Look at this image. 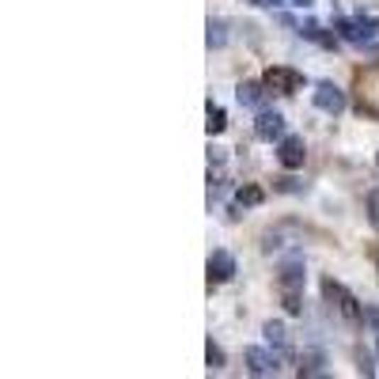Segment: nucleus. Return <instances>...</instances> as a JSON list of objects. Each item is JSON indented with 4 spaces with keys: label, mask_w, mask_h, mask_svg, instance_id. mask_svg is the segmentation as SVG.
<instances>
[{
    "label": "nucleus",
    "mask_w": 379,
    "mask_h": 379,
    "mask_svg": "<svg viewBox=\"0 0 379 379\" xmlns=\"http://www.w3.org/2000/svg\"><path fill=\"white\" fill-rule=\"evenodd\" d=\"M322 300L338 311V315L345 322H364V307H361V300H356L349 288H345L341 281H334V277H322Z\"/></svg>",
    "instance_id": "1"
},
{
    "label": "nucleus",
    "mask_w": 379,
    "mask_h": 379,
    "mask_svg": "<svg viewBox=\"0 0 379 379\" xmlns=\"http://www.w3.org/2000/svg\"><path fill=\"white\" fill-rule=\"evenodd\" d=\"M243 364H247L251 375H277L281 372V356L273 349H265V345H251V349H243Z\"/></svg>",
    "instance_id": "2"
},
{
    "label": "nucleus",
    "mask_w": 379,
    "mask_h": 379,
    "mask_svg": "<svg viewBox=\"0 0 379 379\" xmlns=\"http://www.w3.org/2000/svg\"><path fill=\"white\" fill-rule=\"evenodd\" d=\"M262 84L270 87V92H277V95H296L300 87H304V76H300L296 69H285V65H273V69H265Z\"/></svg>",
    "instance_id": "3"
},
{
    "label": "nucleus",
    "mask_w": 379,
    "mask_h": 379,
    "mask_svg": "<svg viewBox=\"0 0 379 379\" xmlns=\"http://www.w3.org/2000/svg\"><path fill=\"white\" fill-rule=\"evenodd\" d=\"M311 99H315V106L322 110V114H345V106H349V99H345V92L338 84H330V80H322L315 84V92H311Z\"/></svg>",
    "instance_id": "4"
},
{
    "label": "nucleus",
    "mask_w": 379,
    "mask_h": 379,
    "mask_svg": "<svg viewBox=\"0 0 379 379\" xmlns=\"http://www.w3.org/2000/svg\"><path fill=\"white\" fill-rule=\"evenodd\" d=\"M277 160H281L285 171H300L307 160V148H304V137H296V133H285L281 141H277Z\"/></svg>",
    "instance_id": "5"
},
{
    "label": "nucleus",
    "mask_w": 379,
    "mask_h": 379,
    "mask_svg": "<svg viewBox=\"0 0 379 379\" xmlns=\"http://www.w3.org/2000/svg\"><path fill=\"white\" fill-rule=\"evenodd\" d=\"M304 254H288L277 273V285H281V292H304Z\"/></svg>",
    "instance_id": "6"
},
{
    "label": "nucleus",
    "mask_w": 379,
    "mask_h": 379,
    "mask_svg": "<svg viewBox=\"0 0 379 379\" xmlns=\"http://www.w3.org/2000/svg\"><path fill=\"white\" fill-rule=\"evenodd\" d=\"M205 273H209V285H228L236 277V254L231 251H213L205 262Z\"/></svg>",
    "instance_id": "7"
},
{
    "label": "nucleus",
    "mask_w": 379,
    "mask_h": 379,
    "mask_svg": "<svg viewBox=\"0 0 379 379\" xmlns=\"http://www.w3.org/2000/svg\"><path fill=\"white\" fill-rule=\"evenodd\" d=\"M288 133L285 118L277 114V110H258V121H254V137L265 141V144H277Z\"/></svg>",
    "instance_id": "8"
},
{
    "label": "nucleus",
    "mask_w": 379,
    "mask_h": 379,
    "mask_svg": "<svg viewBox=\"0 0 379 379\" xmlns=\"http://www.w3.org/2000/svg\"><path fill=\"white\" fill-rule=\"evenodd\" d=\"M236 99L243 106H251V110H265V103H270V87L265 84H239Z\"/></svg>",
    "instance_id": "9"
},
{
    "label": "nucleus",
    "mask_w": 379,
    "mask_h": 379,
    "mask_svg": "<svg viewBox=\"0 0 379 379\" xmlns=\"http://www.w3.org/2000/svg\"><path fill=\"white\" fill-rule=\"evenodd\" d=\"M205 46H209V50H224V46H228V23H224L220 16H213V19L205 23Z\"/></svg>",
    "instance_id": "10"
},
{
    "label": "nucleus",
    "mask_w": 379,
    "mask_h": 379,
    "mask_svg": "<svg viewBox=\"0 0 379 379\" xmlns=\"http://www.w3.org/2000/svg\"><path fill=\"white\" fill-rule=\"evenodd\" d=\"M262 202H265V190H262V186L247 182V186L236 190V205H239V209H258Z\"/></svg>",
    "instance_id": "11"
},
{
    "label": "nucleus",
    "mask_w": 379,
    "mask_h": 379,
    "mask_svg": "<svg viewBox=\"0 0 379 379\" xmlns=\"http://www.w3.org/2000/svg\"><path fill=\"white\" fill-rule=\"evenodd\" d=\"M205 114H209V121H205V133H209V137H220V133L228 129V114H224V106H216L213 99H209Z\"/></svg>",
    "instance_id": "12"
},
{
    "label": "nucleus",
    "mask_w": 379,
    "mask_h": 379,
    "mask_svg": "<svg viewBox=\"0 0 379 379\" xmlns=\"http://www.w3.org/2000/svg\"><path fill=\"white\" fill-rule=\"evenodd\" d=\"M262 334H265V341H270L273 349H281V353L288 349V330H285V322H273V319H270V322L262 326Z\"/></svg>",
    "instance_id": "13"
},
{
    "label": "nucleus",
    "mask_w": 379,
    "mask_h": 379,
    "mask_svg": "<svg viewBox=\"0 0 379 379\" xmlns=\"http://www.w3.org/2000/svg\"><path fill=\"white\" fill-rule=\"evenodd\" d=\"M300 35H304V38H311V42H319V46H326V50H334V46H338V38H334V35H326V31H322L319 23H304V27H300Z\"/></svg>",
    "instance_id": "14"
},
{
    "label": "nucleus",
    "mask_w": 379,
    "mask_h": 379,
    "mask_svg": "<svg viewBox=\"0 0 379 379\" xmlns=\"http://www.w3.org/2000/svg\"><path fill=\"white\" fill-rule=\"evenodd\" d=\"M338 35H341L345 42H364V31H361L356 19H338Z\"/></svg>",
    "instance_id": "15"
},
{
    "label": "nucleus",
    "mask_w": 379,
    "mask_h": 379,
    "mask_svg": "<svg viewBox=\"0 0 379 379\" xmlns=\"http://www.w3.org/2000/svg\"><path fill=\"white\" fill-rule=\"evenodd\" d=\"M205 361H209V372H220V368H224V349H220L213 338L205 341Z\"/></svg>",
    "instance_id": "16"
},
{
    "label": "nucleus",
    "mask_w": 379,
    "mask_h": 379,
    "mask_svg": "<svg viewBox=\"0 0 379 379\" xmlns=\"http://www.w3.org/2000/svg\"><path fill=\"white\" fill-rule=\"evenodd\" d=\"M300 375H322V353H304V364H300Z\"/></svg>",
    "instance_id": "17"
},
{
    "label": "nucleus",
    "mask_w": 379,
    "mask_h": 379,
    "mask_svg": "<svg viewBox=\"0 0 379 379\" xmlns=\"http://www.w3.org/2000/svg\"><path fill=\"white\" fill-rule=\"evenodd\" d=\"M300 300H304V292H281V304H285L288 315H304V304H300Z\"/></svg>",
    "instance_id": "18"
},
{
    "label": "nucleus",
    "mask_w": 379,
    "mask_h": 379,
    "mask_svg": "<svg viewBox=\"0 0 379 379\" xmlns=\"http://www.w3.org/2000/svg\"><path fill=\"white\" fill-rule=\"evenodd\" d=\"M368 220H372V228L379 231V190L368 194Z\"/></svg>",
    "instance_id": "19"
},
{
    "label": "nucleus",
    "mask_w": 379,
    "mask_h": 379,
    "mask_svg": "<svg viewBox=\"0 0 379 379\" xmlns=\"http://www.w3.org/2000/svg\"><path fill=\"white\" fill-rule=\"evenodd\" d=\"M224 160H228V148L213 144V148H209V167H224Z\"/></svg>",
    "instance_id": "20"
},
{
    "label": "nucleus",
    "mask_w": 379,
    "mask_h": 379,
    "mask_svg": "<svg viewBox=\"0 0 379 379\" xmlns=\"http://www.w3.org/2000/svg\"><path fill=\"white\" fill-rule=\"evenodd\" d=\"M277 190H281V194H300L304 186H300L296 178H288V175H285V178H277Z\"/></svg>",
    "instance_id": "21"
},
{
    "label": "nucleus",
    "mask_w": 379,
    "mask_h": 379,
    "mask_svg": "<svg viewBox=\"0 0 379 379\" xmlns=\"http://www.w3.org/2000/svg\"><path fill=\"white\" fill-rule=\"evenodd\" d=\"M364 322L379 334V304H368V307H364Z\"/></svg>",
    "instance_id": "22"
},
{
    "label": "nucleus",
    "mask_w": 379,
    "mask_h": 379,
    "mask_svg": "<svg viewBox=\"0 0 379 379\" xmlns=\"http://www.w3.org/2000/svg\"><path fill=\"white\" fill-rule=\"evenodd\" d=\"M258 4H265V8H285V4H292V0H258Z\"/></svg>",
    "instance_id": "23"
},
{
    "label": "nucleus",
    "mask_w": 379,
    "mask_h": 379,
    "mask_svg": "<svg viewBox=\"0 0 379 379\" xmlns=\"http://www.w3.org/2000/svg\"><path fill=\"white\" fill-rule=\"evenodd\" d=\"M292 4H296V8H311L315 0H292Z\"/></svg>",
    "instance_id": "24"
},
{
    "label": "nucleus",
    "mask_w": 379,
    "mask_h": 379,
    "mask_svg": "<svg viewBox=\"0 0 379 379\" xmlns=\"http://www.w3.org/2000/svg\"><path fill=\"white\" fill-rule=\"evenodd\" d=\"M375 361H379V345H375Z\"/></svg>",
    "instance_id": "25"
},
{
    "label": "nucleus",
    "mask_w": 379,
    "mask_h": 379,
    "mask_svg": "<svg viewBox=\"0 0 379 379\" xmlns=\"http://www.w3.org/2000/svg\"><path fill=\"white\" fill-rule=\"evenodd\" d=\"M375 167H379V160H375Z\"/></svg>",
    "instance_id": "26"
}]
</instances>
